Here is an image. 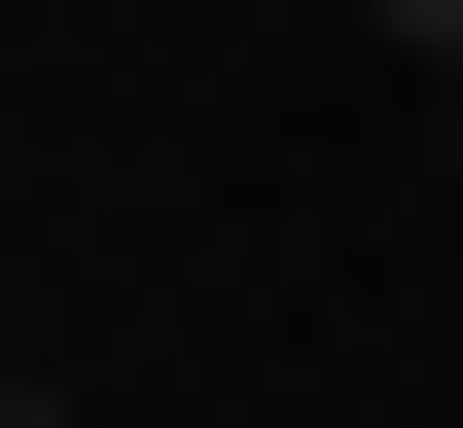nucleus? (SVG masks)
<instances>
[{
	"label": "nucleus",
	"instance_id": "f257e3e1",
	"mask_svg": "<svg viewBox=\"0 0 463 428\" xmlns=\"http://www.w3.org/2000/svg\"><path fill=\"white\" fill-rule=\"evenodd\" d=\"M356 36H392V71H463V0H356Z\"/></svg>",
	"mask_w": 463,
	"mask_h": 428
},
{
	"label": "nucleus",
	"instance_id": "f03ea898",
	"mask_svg": "<svg viewBox=\"0 0 463 428\" xmlns=\"http://www.w3.org/2000/svg\"><path fill=\"white\" fill-rule=\"evenodd\" d=\"M0 428H71V393H0Z\"/></svg>",
	"mask_w": 463,
	"mask_h": 428
}]
</instances>
